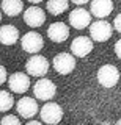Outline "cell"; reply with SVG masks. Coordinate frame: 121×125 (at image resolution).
Listing matches in <instances>:
<instances>
[{
  "mask_svg": "<svg viewBox=\"0 0 121 125\" xmlns=\"http://www.w3.org/2000/svg\"><path fill=\"white\" fill-rule=\"evenodd\" d=\"M40 116H41L42 122H46L49 125H57L63 119V109H61V106L58 103L46 102L44 106H42L41 111H40Z\"/></svg>",
  "mask_w": 121,
  "mask_h": 125,
  "instance_id": "1",
  "label": "cell"
},
{
  "mask_svg": "<svg viewBox=\"0 0 121 125\" xmlns=\"http://www.w3.org/2000/svg\"><path fill=\"white\" fill-rule=\"evenodd\" d=\"M25 69L28 75L33 77H42L47 73L49 70V61L46 60V56L42 55H33L32 58H28L25 62Z\"/></svg>",
  "mask_w": 121,
  "mask_h": 125,
  "instance_id": "2",
  "label": "cell"
},
{
  "mask_svg": "<svg viewBox=\"0 0 121 125\" xmlns=\"http://www.w3.org/2000/svg\"><path fill=\"white\" fill-rule=\"evenodd\" d=\"M55 92H57V86L52 80H49V78H40L33 86L35 97L40 99V100H44V102L54 99Z\"/></svg>",
  "mask_w": 121,
  "mask_h": 125,
  "instance_id": "3",
  "label": "cell"
},
{
  "mask_svg": "<svg viewBox=\"0 0 121 125\" xmlns=\"http://www.w3.org/2000/svg\"><path fill=\"white\" fill-rule=\"evenodd\" d=\"M112 25L108 22H105V21H96V22H93L91 25H90V36H91L93 41H96V42H105L107 39H110L112 36Z\"/></svg>",
  "mask_w": 121,
  "mask_h": 125,
  "instance_id": "4",
  "label": "cell"
},
{
  "mask_svg": "<svg viewBox=\"0 0 121 125\" xmlns=\"http://www.w3.org/2000/svg\"><path fill=\"white\" fill-rule=\"evenodd\" d=\"M120 80V72L115 66L105 64L97 70V81L104 86V88H113Z\"/></svg>",
  "mask_w": 121,
  "mask_h": 125,
  "instance_id": "5",
  "label": "cell"
},
{
  "mask_svg": "<svg viewBox=\"0 0 121 125\" xmlns=\"http://www.w3.org/2000/svg\"><path fill=\"white\" fill-rule=\"evenodd\" d=\"M21 45L25 52L36 55L44 45V41H42V36L36 31H28V33L24 34V38L21 39Z\"/></svg>",
  "mask_w": 121,
  "mask_h": 125,
  "instance_id": "6",
  "label": "cell"
},
{
  "mask_svg": "<svg viewBox=\"0 0 121 125\" xmlns=\"http://www.w3.org/2000/svg\"><path fill=\"white\" fill-rule=\"evenodd\" d=\"M54 69L61 75H68L71 73L74 67H76V58L71 53H58L52 61Z\"/></svg>",
  "mask_w": 121,
  "mask_h": 125,
  "instance_id": "7",
  "label": "cell"
},
{
  "mask_svg": "<svg viewBox=\"0 0 121 125\" xmlns=\"http://www.w3.org/2000/svg\"><path fill=\"white\" fill-rule=\"evenodd\" d=\"M69 23L76 30H83L91 25V13H88L85 8H76L69 14Z\"/></svg>",
  "mask_w": 121,
  "mask_h": 125,
  "instance_id": "8",
  "label": "cell"
},
{
  "mask_svg": "<svg viewBox=\"0 0 121 125\" xmlns=\"http://www.w3.org/2000/svg\"><path fill=\"white\" fill-rule=\"evenodd\" d=\"M8 86L14 94H24L30 88V78L22 72H14L8 78Z\"/></svg>",
  "mask_w": 121,
  "mask_h": 125,
  "instance_id": "9",
  "label": "cell"
},
{
  "mask_svg": "<svg viewBox=\"0 0 121 125\" xmlns=\"http://www.w3.org/2000/svg\"><path fill=\"white\" fill-rule=\"evenodd\" d=\"M24 21H25V23L28 27L38 28V27H41L42 23H44L46 13L40 6H30V8H27L25 13H24Z\"/></svg>",
  "mask_w": 121,
  "mask_h": 125,
  "instance_id": "10",
  "label": "cell"
},
{
  "mask_svg": "<svg viewBox=\"0 0 121 125\" xmlns=\"http://www.w3.org/2000/svg\"><path fill=\"white\" fill-rule=\"evenodd\" d=\"M16 109H17L19 114H21V117H24V119H32V117L35 114H38V111H40L36 100H33L32 97H22V99L17 102Z\"/></svg>",
  "mask_w": 121,
  "mask_h": 125,
  "instance_id": "11",
  "label": "cell"
},
{
  "mask_svg": "<svg viewBox=\"0 0 121 125\" xmlns=\"http://www.w3.org/2000/svg\"><path fill=\"white\" fill-rule=\"evenodd\" d=\"M93 50V41L87 36H77L71 44V52L74 56L83 58Z\"/></svg>",
  "mask_w": 121,
  "mask_h": 125,
  "instance_id": "12",
  "label": "cell"
},
{
  "mask_svg": "<svg viewBox=\"0 0 121 125\" xmlns=\"http://www.w3.org/2000/svg\"><path fill=\"white\" fill-rule=\"evenodd\" d=\"M47 36L52 42H65L69 36V28L63 22H54L47 28Z\"/></svg>",
  "mask_w": 121,
  "mask_h": 125,
  "instance_id": "13",
  "label": "cell"
},
{
  "mask_svg": "<svg viewBox=\"0 0 121 125\" xmlns=\"http://www.w3.org/2000/svg\"><path fill=\"white\" fill-rule=\"evenodd\" d=\"M90 10H91L93 16H96L99 19H104L113 11V2L112 0H91Z\"/></svg>",
  "mask_w": 121,
  "mask_h": 125,
  "instance_id": "14",
  "label": "cell"
},
{
  "mask_svg": "<svg viewBox=\"0 0 121 125\" xmlns=\"http://www.w3.org/2000/svg\"><path fill=\"white\" fill-rule=\"evenodd\" d=\"M19 39V31L13 25H3L0 27V42L3 45H13Z\"/></svg>",
  "mask_w": 121,
  "mask_h": 125,
  "instance_id": "15",
  "label": "cell"
},
{
  "mask_svg": "<svg viewBox=\"0 0 121 125\" xmlns=\"http://www.w3.org/2000/svg\"><path fill=\"white\" fill-rule=\"evenodd\" d=\"M24 10L22 0H2V11L10 17H16Z\"/></svg>",
  "mask_w": 121,
  "mask_h": 125,
  "instance_id": "16",
  "label": "cell"
},
{
  "mask_svg": "<svg viewBox=\"0 0 121 125\" xmlns=\"http://www.w3.org/2000/svg\"><path fill=\"white\" fill-rule=\"evenodd\" d=\"M68 0H47V11L54 16H58L68 10Z\"/></svg>",
  "mask_w": 121,
  "mask_h": 125,
  "instance_id": "17",
  "label": "cell"
},
{
  "mask_svg": "<svg viewBox=\"0 0 121 125\" xmlns=\"http://www.w3.org/2000/svg\"><path fill=\"white\" fill-rule=\"evenodd\" d=\"M14 105V99L8 91H0V111H10Z\"/></svg>",
  "mask_w": 121,
  "mask_h": 125,
  "instance_id": "18",
  "label": "cell"
},
{
  "mask_svg": "<svg viewBox=\"0 0 121 125\" xmlns=\"http://www.w3.org/2000/svg\"><path fill=\"white\" fill-rule=\"evenodd\" d=\"M0 125H21L19 119L13 114H8V116H3L2 120H0Z\"/></svg>",
  "mask_w": 121,
  "mask_h": 125,
  "instance_id": "19",
  "label": "cell"
},
{
  "mask_svg": "<svg viewBox=\"0 0 121 125\" xmlns=\"http://www.w3.org/2000/svg\"><path fill=\"white\" fill-rule=\"evenodd\" d=\"M113 27H115V30L118 31V33H121V14H118L115 17V21H113Z\"/></svg>",
  "mask_w": 121,
  "mask_h": 125,
  "instance_id": "20",
  "label": "cell"
},
{
  "mask_svg": "<svg viewBox=\"0 0 121 125\" xmlns=\"http://www.w3.org/2000/svg\"><path fill=\"white\" fill-rule=\"evenodd\" d=\"M6 78H8V77H6V69L3 67V66H0V84L5 83Z\"/></svg>",
  "mask_w": 121,
  "mask_h": 125,
  "instance_id": "21",
  "label": "cell"
},
{
  "mask_svg": "<svg viewBox=\"0 0 121 125\" xmlns=\"http://www.w3.org/2000/svg\"><path fill=\"white\" fill-rule=\"evenodd\" d=\"M115 53H116L118 58H121V39L116 41V44H115Z\"/></svg>",
  "mask_w": 121,
  "mask_h": 125,
  "instance_id": "22",
  "label": "cell"
},
{
  "mask_svg": "<svg viewBox=\"0 0 121 125\" xmlns=\"http://www.w3.org/2000/svg\"><path fill=\"white\" fill-rule=\"evenodd\" d=\"M71 2H72V3H76V5H79V6H80V5H85V3H88L90 0H71Z\"/></svg>",
  "mask_w": 121,
  "mask_h": 125,
  "instance_id": "23",
  "label": "cell"
},
{
  "mask_svg": "<svg viewBox=\"0 0 121 125\" xmlns=\"http://www.w3.org/2000/svg\"><path fill=\"white\" fill-rule=\"evenodd\" d=\"M25 125H42L41 122H38V120H30L28 124H25Z\"/></svg>",
  "mask_w": 121,
  "mask_h": 125,
  "instance_id": "24",
  "label": "cell"
},
{
  "mask_svg": "<svg viewBox=\"0 0 121 125\" xmlns=\"http://www.w3.org/2000/svg\"><path fill=\"white\" fill-rule=\"evenodd\" d=\"M30 3H35V5H36V3H40V2H42V0H28Z\"/></svg>",
  "mask_w": 121,
  "mask_h": 125,
  "instance_id": "25",
  "label": "cell"
},
{
  "mask_svg": "<svg viewBox=\"0 0 121 125\" xmlns=\"http://www.w3.org/2000/svg\"><path fill=\"white\" fill-rule=\"evenodd\" d=\"M115 125H121V120H118V122H116V124H115Z\"/></svg>",
  "mask_w": 121,
  "mask_h": 125,
  "instance_id": "26",
  "label": "cell"
},
{
  "mask_svg": "<svg viewBox=\"0 0 121 125\" xmlns=\"http://www.w3.org/2000/svg\"><path fill=\"white\" fill-rule=\"evenodd\" d=\"M0 22H2V13H0Z\"/></svg>",
  "mask_w": 121,
  "mask_h": 125,
  "instance_id": "27",
  "label": "cell"
}]
</instances>
